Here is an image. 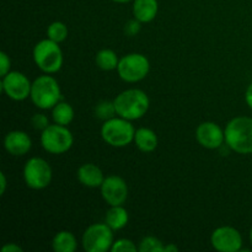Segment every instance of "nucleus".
<instances>
[{"instance_id": "1", "label": "nucleus", "mask_w": 252, "mask_h": 252, "mask_svg": "<svg viewBox=\"0 0 252 252\" xmlns=\"http://www.w3.org/2000/svg\"><path fill=\"white\" fill-rule=\"evenodd\" d=\"M225 144L241 155L252 154V117L239 116L225 126Z\"/></svg>"}, {"instance_id": "2", "label": "nucleus", "mask_w": 252, "mask_h": 252, "mask_svg": "<svg viewBox=\"0 0 252 252\" xmlns=\"http://www.w3.org/2000/svg\"><path fill=\"white\" fill-rule=\"evenodd\" d=\"M113 102L117 116L129 121L144 117L150 107L149 96L140 89H127L122 91L116 96Z\"/></svg>"}, {"instance_id": "3", "label": "nucleus", "mask_w": 252, "mask_h": 252, "mask_svg": "<svg viewBox=\"0 0 252 252\" xmlns=\"http://www.w3.org/2000/svg\"><path fill=\"white\" fill-rule=\"evenodd\" d=\"M32 102L39 110H52L59 101H62V90L59 83L52 74L39 75L32 81Z\"/></svg>"}, {"instance_id": "4", "label": "nucleus", "mask_w": 252, "mask_h": 252, "mask_svg": "<svg viewBox=\"0 0 252 252\" xmlns=\"http://www.w3.org/2000/svg\"><path fill=\"white\" fill-rule=\"evenodd\" d=\"M32 56L34 64L44 74H56L63 66V51L59 43L49 38L37 42L33 47Z\"/></svg>"}, {"instance_id": "5", "label": "nucleus", "mask_w": 252, "mask_h": 252, "mask_svg": "<svg viewBox=\"0 0 252 252\" xmlns=\"http://www.w3.org/2000/svg\"><path fill=\"white\" fill-rule=\"evenodd\" d=\"M101 137L106 144L113 148H125L134 142L135 128L132 121L123 117H113L101 126Z\"/></svg>"}, {"instance_id": "6", "label": "nucleus", "mask_w": 252, "mask_h": 252, "mask_svg": "<svg viewBox=\"0 0 252 252\" xmlns=\"http://www.w3.org/2000/svg\"><path fill=\"white\" fill-rule=\"evenodd\" d=\"M41 145L47 153L54 155H61L69 152L74 144L73 133L68 126L49 125L41 133Z\"/></svg>"}, {"instance_id": "7", "label": "nucleus", "mask_w": 252, "mask_h": 252, "mask_svg": "<svg viewBox=\"0 0 252 252\" xmlns=\"http://www.w3.org/2000/svg\"><path fill=\"white\" fill-rule=\"evenodd\" d=\"M53 171L43 158H30L24 166V181L31 189H44L51 185Z\"/></svg>"}, {"instance_id": "8", "label": "nucleus", "mask_w": 252, "mask_h": 252, "mask_svg": "<svg viewBox=\"0 0 252 252\" xmlns=\"http://www.w3.org/2000/svg\"><path fill=\"white\" fill-rule=\"evenodd\" d=\"M120 78L126 83H138L148 76L150 71V62L144 54L129 53L120 58L117 66Z\"/></svg>"}, {"instance_id": "9", "label": "nucleus", "mask_w": 252, "mask_h": 252, "mask_svg": "<svg viewBox=\"0 0 252 252\" xmlns=\"http://www.w3.org/2000/svg\"><path fill=\"white\" fill-rule=\"evenodd\" d=\"M113 230L106 223H95L85 229L81 238L86 252H106L113 245Z\"/></svg>"}, {"instance_id": "10", "label": "nucleus", "mask_w": 252, "mask_h": 252, "mask_svg": "<svg viewBox=\"0 0 252 252\" xmlns=\"http://www.w3.org/2000/svg\"><path fill=\"white\" fill-rule=\"evenodd\" d=\"M0 86L5 95L14 101H24L31 95L32 83L21 71L10 70L6 75L1 76Z\"/></svg>"}, {"instance_id": "11", "label": "nucleus", "mask_w": 252, "mask_h": 252, "mask_svg": "<svg viewBox=\"0 0 252 252\" xmlns=\"http://www.w3.org/2000/svg\"><path fill=\"white\" fill-rule=\"evenodd\" d=\"M211 244L219 252H238L243 249V236L233 226H219L212 233Z\"/></svg>"}, {"instance_id": "12", "label": "nucleus", "mask_w": 252, "mask_h": 252, "mask_svg": "<svg viewBox=\"0 0 252 252\" xmlns=\"http://www.w3.org/2000/svg\"><path fill=\"white\" fill-rule=\"evenodd\" d=\"M102 198L108 206H123L128 198V185L121 176L105 177L100 187Z\"/></svg>"}, {"instance_id": "13", "label": "nucleus", "mask_w": 252, "mask_h": 252, "mask_svg": "<svg viewBox=\"0 0 252 252\" xmlns=\"http://www.w3.org/2000/svg\"><path fill=\"white\" fill-rule=\"evenodd\" d=\"M196 139L206 149H218L225 143V133L216 122H202L196 129Z\"/></svg>"}, {"instance_id": "14", "label": "nucleus", "mask_w": 252, "mask_h": 252, "mask_svg": "<svg viewBox=\"0 0 252 252\" xmlns=\"http://www.w3.org/2000/svg\"><path fill=\"white\" fill-rule=\"evenodd\" d=\"M4 148L12 157H24L31 150V137L24 130H11L4 138Z\"/></svg>"}, {"instance_id": "15", "label": "nucleus", "mask_w": 252, "mask_h": 252, "mask_svg": "<svg viewBox=\"0 0 252 252\" xmlns=\"http://www.w3.org/2000/svg\"><path fill=\"white\" fill-rule=\"evenodd\" d=\"M76 176H78L79 182L89 189L101 187L103 180H105L102 170L95 164H83L78 169Z\"/></svg>"}, {"instance_id": "16", "label": "nucleus", "mask_w": 252, "mask_h": 252, "mask_svg": "<svg viewBox=\"0 0 252 252\" xmlns=\"http://www.w3.org/2000/svg\"><path fill=\"white\" fill-rule=\"evenodd\" d=\"M159 4L158 0H134L133 4V16L142 24L152 22L157 17Z\"/></svg>"}, {"instance_id": "17", "label": "nucleus", "mask_w": 252, "mask_h": 252, "mask_svg": "<svg viewBox=\"0 0 252 252\" xmlns=\"http://www.w3.org/2000/svg\"><path fill=\"white\" fill-rule=\"evenodd\" d=\"M134 144L142 153L154 152L159 144L157 133L147 127H142L135 129Z\"/></svg>"}, {"instance_id": "18", "label": "nucleus", "mask_w": 252, "mask_h": 252, "mask_svg": "<svg viewBox=\"0 0 252 252\" xmlns=\"http://www.w3.org/2000/svg\"><path fill=\"white\" fill-rule=\"evenodd\" d=\"M129 221V214L123 206H110V209L106 212L105 223L113 231L122 230Z\"/></svg>"}, {"instance_id": "19", "label": "nucleus", "mask_w": 252, "mask_h": 252, "mask_svg": "<svg viewBox=\"0 0 252 252\" xmlns=\"http://www.w3.org/2000/svg\"><path fill=\"white\" fill-rule=\"evenodd\" d=\"M52 248L56 252H75L78 248V240L71 231L61 230L54 235Z\"/></svg>"}, {"instance_id": "20", "label": "nucleus", "mask_w": 252, "mask_h": 252, "mask_svg": "<svg viewBox=\"0 0 252 252\" xmlns=\"http://www.w3.org/2000/svg\"><path fill=\"white\" fill-rule=\"evenodd\" d=\"M74 108L70 103L59 101L53 108H52V120L54 123L62 126H69L74 120Z\"/></svg>"}, {"instance_id": "21", "label": "nucleus", "mask_w": 252, "mask_h": 252, "mask_svg": "<svg viewBox=\"0 0 252 252\" xmlns=\"http://www.w3.org/2000/svg\"><path fill=\"white\" fill-rule=\"evenodd\" d=\"M95 63L101 70L111 71L117 69L118 63H120V58H118L117 53L110 48H103L96 53Z\"/></svg>"}, {"instance_id": "22", "label": "nucleus", "mask_w": 252, "mask_h": 252, "mask_svg": "<svg viewBox=\"0 0 252 252\" xmlns=\"http://www.w3.org/2000/svg\"><path fill=\"white\" fill-rule=\"evenodd\" d=\"M68 33V26L62 21H54L47 27V38L52 39L57 43H62V42L65 41Z\"/></svg>"}, {"instance_id": "23", "label": "nucleus", "mask_w": 252, "mask_h": 252, "mask_svg": "<svg viewBox=\"0 0 252 252\" xmlns=\"http://www.w3.org/2000/svg\"><path fill=\"white\" fill-rule=\"evenodd\" d=\"M116 115H117V111H116L115 102H113V101L103 100L100 101V102L95 106V116L98 120L103 121V122L116 117Z\"/></svg>"}, {"instance_id": "24", "label": "nucleus", "mask_w": 252, "mask_h": 252, "mask_svg": "<svg viewBox=\"0 0 252 252\" xmlns=\"http://www.w3.org/2000/svg\"><path fill=\"white\" fill-rule=\"evenodd\" d=\"M165 245L160 239L155 236H144L138 245L140 252H164Z\"/></svg>"}, {"instance_id": "25", "label": "nucleus", "mask_w": 252, "mask_h": 252, "mask_svg": "<svg viewBox=\"0 0 252 252\" xmlns=\"http://www.w3.org/2000/svg\"><path fill=\"white\" fill-rule=\"evenodd\" d=\"M112 252H134L138 251V246L129 239H118L113 241V245L111 248Z\"/></svg>"}, {"instance_id": "26", "label": "nucleus", "mask_w": 252, "mask_h": 252, "mask_svg": "<svg viewBox=\"0 0 252 252\" xmlns=\"http://www.w3.org/2000/svg\"><path fill=\"white\" fill-rule=\"evenodd\" d=\"M31 125L34 129L43 130L49 126V120L44 113H34L31 118Z\"/></svg>"}, {"instance_id": "27", "label": "nucleus", "mask_w": 252, "mask_h": 252, "mask_svg": "<svg viewBox=\"0 0 252 252\" xmlns=\"http://www.w3.org/2000/svg\"><path fill=\"white\" fill-rule=\"evenodd\" d=\"M140 30H142V22H140L139 20L135 19V17L133 20H129L128 22H126L125 25L126 36L128 37L137 36V34L140 32Z\"/></svg>"}, {"instance_id": "28", "label": "nucleus", "mask_w": 252, "mask_h": 252, "mask_svg": "<svg viewBox=\"0 0 252 252\" xmlns=\"http://www.w3.org/2000/svg\"><path fill=\"white\" fill-rule=\"evenodd\" d=\"M10 66H11L10 57L5 52H0V76L6 75L10 71Z\"/></svg>"}, {"instance_id": "29", "label": "nucleus", "mask_w": 252, "mask_h": 252, "mask_svg": "<svg viewBox=\"0 0 252 252\" xmlns=\"http://www.w3.org/2000/svg\"><path fill=\"white\" fill-rule=\"evenodd\" d=\"M1 251L2 252H22L24 251V249H22L20 245H17V244L10 243V244H6V245L2 246Z\"/></svg>"}, {"instance_id": "30", "label": "nucleus", "mask_w": 252, "mask_h": 252, "mask_svg": "<svg viewBox=\"0 0 252 252\" xmlns=\"http://www.w3.org/2000/svg\"><path fill=\"white\" fill-rule=\"evenodd\" d=\"M245 101H246V103H248L249 107H250L252 110V83L248 86V89H246Z\"/></svg>"}, {"instance_id": "31", "label": "nucleus", "mask_w": 252, "mask_h": 252, "mask_svg": "<svg viewBox=\"0 0 252 252\" xmlns=\"http://www.w3.org/2000/svg\"><path fill=\"white\" fill-rule=\"evenodd\" d=\"M6 191V176L4 172H0V194H4Z\"/></svg>"}, {"instance_id": "32", "label": "nucleus", "mask_w": 252, "mask_h": 252, "mask_svg": "<svg viewBox=\"0 0 252 252\" xmlns=\"http://www.w3.org/2000/svg\"><path fill=\"white\" fill-rule=\"evenodd\" d=\"M175 251H179V248H177L176 245H174V244H167V245H165L164 252H175Z\"/></svg>"}, {"instance_id": "33", "label": "nucleus", "mask_w": 252, "mask_h": 252, "mask_svg": "<svg viewBox=\"0 0 252 252\" xmlns=\"http://www.w3.org/2000/svg\"><path fill=\"white\" fill-rule=\"evenodd\" d=\"M112 1H115V2H120V4H125V2L130 1V0H112Z\"/></svg>"}, {"instance_id": "34", "label": "nucleus", "mask_w": 252, "mask_h": 252, "mask_svg": "<svg viewBox=\"0 0 252 252\" xmlns=\"http://www.w3.org/2000/svg\"><path fill=\"white\" fill-rule=\"evenodd\" d=\"M250 241H251V245H252V226L250 229Z\"/></svg>"}]
</instances>
